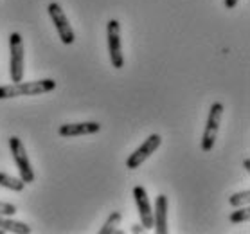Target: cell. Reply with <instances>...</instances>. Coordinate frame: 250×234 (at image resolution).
<instances>
[{"label":"cell","instance_id":"cell-10","mask_svg":"<svg viewBox=\"0 0 250 234\" xmlns=\"http://www.w3.org/2000/svg\"><path fill=\"white\" fill-rule=\"evenodd\" d=\"M167 209H169L167 196L157 194L153 209V229L157 234H167Z\"/></svg>","mask_w":250,"mask_h":234},{"label":"cell","instance_id":"cell-4","mask_svg":"<svg viewBox=\"0 0 250 234\" xmlns=\"http://www.w3.org/2000/svg\"><path fill=\"white\" fill-rule=\"evenodd\" d=\"M9 148H11L13 160L18 168V173H20V178L23 180V184H33L34 182V171L33 166H31V160H29L27 149L23 146V143L20 141V137L13 135L9 137Z\"/></svg>","mask_w":250,"mask_h":234},{"label":"cell","instance_id":"cell-14","mask_svg":"<svg viewBox=\"0 0 250 234\" xmlns=\"http://www.w3.org/2000/svg\"><path fill=\"white\" fill-rule=\"evenodd\" d=\"M249 202H250V189H245V191H239V193H234L229 196V204L232 207L249 206Z\"/></svg>","mask_w":250,"mask_h":234},{"label":"cell","instance_id":"cell-1","mask_svg":"<svg viewBox=\"0 0 250 234\" xmlns=\"http://www.w3.org/2000/svg\"><path fill=\"white\" fill-rule=\"evenodd\" d=\"M58 86V83L51 78L38 81H18L11 85H0V99H13L22 96H38L52 92Z\"/></svg>","mask_w":250,"mask_h":234},{"label":"cell","instance_id":"cell-5","mask_svg":"<svg viewBox=\"0 0 250 234\" xmlns=\"http://www.w3.org/2000/svg\"><path fill=\"white\" fill-rule=\"evenodd\" d=\"M47 11H49V17H51L52 23H54V27L58 31V36H60V40H62L63 45H72L76 42V35H74V29L68 22L67 15L63 11V7L58 4V2H51L49 7H47Z\"/></svg>","mask_w":250,"mask_h":234},{"label":"cell","instance_id":"cell-16","mask_svg":"<svg viewBox=\"0 0 250 234\" xmlns=\"http://www.w3.org/2000/svg\"><path fill=\"white\" fill-rule=\"evenodd\" d=\"M17 206L15 204H9V202H0V214H6V216H13L17 214Z\"/></svg>","mask_w":250,"mask_h":234},{"label":"cell","instance_id":"cell-9","mask_svg":"<svg viewBox=\"0 0 250 234\" xmlns=\"http://www.w3.org/2000/svg\"><path fill=\"white\" fill-rule=\"evenodd\" d=\"M101 131V123L97 121H86V123H65L58 128V133L62 137H81V135H92Z\"/></svg>","mask_w":250,"mask_h":234},{"label":"cell","instance_id":"cell-13","mask_svg":"<svg viewBox=\"0 0 250 234\" xmlns=\"http://www.w3.org/2000/svg\"><path fill=\"white\" fill-rule=\"evenodd\" d=\"M0 188H6V189H11V191L20 193V191L25 189V184H23L22 178H17V177H13V175H9V173L0 171Z\"/></svg>","mask_w":250,"mask_h":234},{"label":"cell","instance_id":"cell-17","mask_svg":"<svg viewBox=\"0 0 250 234\" xmlns=\"http://www.w3.org/2000/svg\"><path fill=\"white\" fill-rule=\"evenodd\" d=\"M239 0H223V6L227 7V9H234V7L238 6Z\"/></svg>","mask_w":250,"mask_h":234},{"label":"cell","instance_id":"cell-12","mask_svg":"<svg viewBox=\"0 0 250 234\" xmlns=\"http://www.w3.org/2000/svg\"><path fill=\"white\" fill-rule=\"evenodd\" d=\"M121 220H123V214H121L119 211H114L110 213V216L106 218V222H104V225H103L101 229H99V234H123V231H119V223Z\"/></svg>","mask_w":250,"mask_h":234},{"label":"cell","instance_id":"cell-8","mask_svg":"<svg viewBox=\"0 0 250 234\" xmlns=\"http://www.w3.org/2000/svg\"><path fill=\"white\" fill-rule=\"evenodd\" d=\"M133 198H135L137 209H139V216H141V225L146 231L153 227V209L149 204L148 191L144 189V186H135L133 188Z\"/></svg>","mask_w":250,"mask_h":234},{"label":"cell","instance_id":"cell-18","mask_svg":"<svg viewBox=\"0 0 250 234\" xmlns=\"http://www.w3.org/2000/svg\"><path fill=\"white\" fill-rule=\"evenodd\" d=\"M144 231H146V229L142 227V225H133V227H131V233H144Z\"/></svg>","mask_w":250,"mask_h":234},{"label":"cell","instance_id":"cell-15","mask_svg":"<svg viewBox=\"0 0 250 234\" xmlns=\"http://www.w3.org/2000/svg\"><path fill=\"white\" fill-rule=\"evenodd\" d=\"M229 220L232 223H243V222H249L250 220V209L249 206H243L239 207L238 211H232L229 214Z\"/></svg>","mask_w":250,"mask_h":234},{"label":"cell","instance_id":"cell-19","mask_svg":"<svg viewBox=\"0 0 250 234\" xmlns=\"http://www.w3.org/2000/svg\"><path fill=\"white\" fill-rule=\"evenodd\" d=\"M243 168H245V171H250V159L249 157L243 160Z\"/></svg>","mask_w":250,"mask_h":234},{"label":"cell","instance_id":"cell-3","mask_svg":"<svg viewBox=\"0 0 250 234\" xmlns=\"http://www.w3.org/2000/svg\"><path fill=\"white\" fill-rule=\"evenodd\" d=\"M9 76H11L13 83L23 80V60H25V52H23V38L20 33H11L9 35Z\"/></svg>","mask_w":250,"mask_h":234},{"label":"cell","instance_id":"cell-11","mask_svg":"<svg viewBox=\"0 0 250 234\" xmlns=\"http://www.w3.org/2000/svg\"><path fill=\"white\" fill-rule=\"evenodd\" d=\"M4 233H15V234H31L33 229L29 227L27 223L17 222V220H11L7 218L6 214H0V234Z\"/></svg>","mask_w":250,"mask_h":234},{"label":"cell","instance_id":"cell-2","mask_svg":"<svg viewBox=\"0 0 250 234\" xmlns=\"http://www.w3.org/2000/svg\"><path fill=\"white\" fill-rule=\"evenodd\" d=\"M222 115H223V105L220 101H214L210 105L209 110V117H207V123H205V130H204V137H202V143H200V148L202 151H210L214 148L218 139V131H220V125H222Z\"/></svg>","mask_w":250,"mask_h":234},{"label":"cell","instance_id":"cell-7","mask_svg":"<svg viewBox=\"0 0 250 234\" xmlns=\"http://www.w3.org/2000/svg\"><path fill=\"white\" fill-rule=\"evenodd\" d=\"M106 33H108V54L110 62L114 69H123L125 65V56H123V47H121V23L119 20L112 18L106 25Z\"/></svg>","mask_w":250,"mask_h":234},{"label":"cell","instance_id":"cell-6","mask_svg":"<svg viewBox=\"0 0 250 234\" xmlns=\"http://www.w3.org/2000/svg\"><path fill=\"white\" fill-rule=\"evenodd\" d=\"M160 144H162V137H160L159 133H151V135L126 159V168H128V170H139V168L144 164V160H148L149 157L160 148Z\"/></svg>","mask_w":250,"mask_h":234}]
</instances>
